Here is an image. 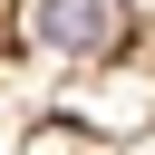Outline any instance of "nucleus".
<instances>
[{
	"mask_svg": "<svg viewBox=\"0 0 155 155\" xmlns=\"http://www.w3.org/2000/svg\"><path fill=\"white\" fill-rule=\"evenodd\" d=\"M0 155H155V0H0Z\"/></svg>",
	"mask_w": 155,
	"mask_h": 155,
	"instance_id": "1",
	"label": "nucleus"
}]
</instances>
